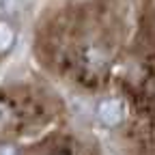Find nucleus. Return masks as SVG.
Instances as JSON below:
<instances>
[{
	"label": "nucleus",
	"instance_id": "20e7f679",
	"mask_svg": "<svg viewBox=\"0 0 155 155\" xmlns=\"http://www.w3.org/2000/svg\"><path fill=\"white\" fill-rule=\"evenodd\" d=\"M0 116H5V108L0 106ZM0 123H2V119H0Z\"/></svg>",
	"mask_w": 155,
	"mask_h": 155
},
{
	"label": "nucleus",
	"instance_id": "f257e3e1",
	"mask_svg": "<svg viewBox=\"0 0 155 155\" xmlns=\"http://www.w3.org/2000/svg\"><path fill=\"white\" fill-rule=\"evenodd\" d=\"M97 116H99V121L108 127L119 125L121 119H123V104L119 99H106L97 108Z\"/></svg>",
	"mask_w": 155,
	"mask_h": 155
},
{
	"label": "nucleus",
	"instance_id": "f03ea898",
	"mask_svg": "<svg viewBox=\"0 0 155 155\" xmlns=\"http://www.w3.org/2000/svg\"><path fill=\"white\" fill-rule=\"evenodd\" d=\"M13 41H15V32H13V28H11L7 22H0V52L11 50Z\"/></svg>",
	"mask_w": 155,
	"mask_h": 155
},
{
	"label": "nucleus",
	"instance_id": "7ed1b4c3",
	"mask_svg": "<svg viewBox=\"0 0 155 155\" xmlns=\"http://www.w3.org/2000/svg\"><path fill=\"white\" fill-rule=\"evenodd\" d=\"M0 155H19V151L11 144H0Z\"/></svg>",
	"mask_w": 155,
	"mask_h": 155
}]
</instances>
